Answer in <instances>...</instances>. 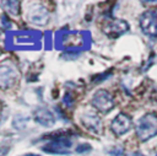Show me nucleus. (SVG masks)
Here are the masks:
<instances>
[{
	"label": "nucleus",
	"mask_w": 157,
	"mask_h": 156,
	"mask_svg": "<svg viewBox=\"0 0 157 156\" xmlns=\"http://www.w3.org/2000/svg\"><path fill=\"white\" fill-rule=\"evenodd\" d=\"M136 136L140 141H147L157 134V115L155 113H147L140 118L136 124Z\"/></svg>",
	"instance_id": "nucleus-1"
},
{
	"label": "nucleus",
	"mask_w": 157,
	"mask_h": 156,
	"mask_svg": "<svg viewBox=\"0 0 157 156\" xmlns=\"http://www.w3.org/2000/svg\"><path fill=\"white\" fill-rule=\"evenodd\" d=\"M18 76H20L18 70L12 63L4 61L0 64V88L1 90L11 88L17 82Z\"/></svg>",
	"instance_id": "nucleus-2"
},
{
	"label": "nucleus",
	"mask_w": 157,
	"mask_h": 156,
	"mask_svg": "<svg viewBox=\"0 0 157 156\" xmlns=\"http://www.w3.org/2000/svg\"><path fill=\"white\" fill-rule=\"evenodd\" d=\"M59 134V133H58ZM52 141L43 146V150L49 154H60V155H66L70 151L71 147V141L69 140L67 135H63L61 133L59 135H52Z\"/></svg>",
	"instance_id": "nucleus-3"
},
{
	"label": "nucleus",
	"mask_w": 157,
	"mask_h": 156,
	"mask_svg": "<svg viewBox=\"0 0 157 156\" xmlns=\"http://www.w3.org/2000/svg\"><path fill=\"white\" fill-rule=\"evenodd\" d=\"M91 104L101 113H108L114 108V99L107 90H97L91 99Z\"/></svg>",
	"instance_id": "nucleus-4"
},
{
	"label": "nucleus",
	"mask_w": 157,
	"mask_h": 156,
	"mask_svg": "<svg viewBox=\"0 0 157 156\" xmlns=\"http://www.w3.org/2000/svg\"><path fill=\"white\" fill-rule=\"evenodd\" d=\"M141 31L153 38H157V9L145 11L140 17Z\"/></svg>",
	"instance_id": "nucleus-5"
},
{
	"label": "nucleus",
	"mask_w": 157,
	"mask_h": 156,
	"mask_svg": "<svg viewBox=\"0 0 157 156\" xmlns=\"http://www.w3.org/2000/svg\"><path fill=\"white\" fill-rule=\"evenodd\" d=\"M102 29H103L104 34L108 36L109 38H118L129 31V25L124 20L110 18L103 25Z\"/></svg>",
	"instance_id": "nucleus-6"
},
{
	"label": "nucleus",
	"mask_w": 157,
	"mask_h": 156,
	"mask_svg": "<svg viewBox=\"0 0 157 156\" xmlns=\"http://www.w3.org/2000/svg\"><path fill=\"white\" fill-rule=\"evenodd\" d=\"M131 127H132V119L125 113H119L110 123V130L117 136H121L126 134L131 129Z\"/></svg>",
	"instance_id": "nucleus-7"
},
{
	"label": "nucleus",
	"mask_w": 157,
	"mask_h": 156,
	"mask_svg": "<svg viewBox=\"0 0 157 156\" xmlns=\"http://www.w3.org/2000/svg\"><path fill=\"white\" fill-rule=\"evenodd\" d=\"M81 123L85 125V128H87L90 131L94 134H99L102 131V120L96 113H83L81 115Z\"/></svg>",
	"instance_id": "nucleus-8"
},
{
	"label": "nucleus",
	"mask_w": 157,
	"mask_h": 156,
	"mask_svg": "<svg viewBox=\"0 0 157 156\" xmlns=\"http://www.w3.org/2000/svg\"><path fill=\"white\" fill-rule=\"evenodd\" d=\"M33 118L36 120V123L43 125V127H52L55 123V117L53 114L52 111H49L45 107L38 108L34 113H33Z\"/></svg>",
	"instance_id": "nucleus-9"
},
{
	"label": "nucleus",
	"mask_w": 157,
	"mask_h": 156,
	"mask_svg": "<svg viewBox=\"0 0 157 156\" xmlns=\"http://www.w3.org/2000/svg\"><path fill=\"white\" fill-rule=\"evenodd\" d=\"M28 20L36 25H44L48 21V11L44 6L38 5L31 10L28 14Z\"/></svg>",
	"instance_id": "nucleus-10"
},
{
	"label": "nucleus",
	"mask_w": 157,
	"mask_h": 156,
	"mask_svg": "<svg viewBox=\"0 0 157 156\" xmlns=\"http://www.w3.org/2000/svg\"><path fill=\"white\" fill-rule=\"evenodd\" d=\"M6 7V10L11 14V15H18V12H20V2L18 1H4L2 2Z\"/></svg>",
	"instance_id": "nucleus-11"
},
{
	"label": "nucleus",
	"mask_w": 157,
	"mask_h": 156,
	"mask_svg": "<svg viewBox=\"0 0 157 156\" xmlns=\"http://www.w3.org/2000/svg\"><path fill=\"white\" fill-rule=\"evenodd\" d=\"M64 103H66L69 107L74 103V98H72L71 93H66V95H65V97H64Z\"/></svg>",
	"instance_id": "nucleus-12"
},
{
	"label": "nucleus",
	"mask_w": 157,
	"mask_h": 156,
	"mask_svg": "<svg viewBox=\"0 0 157 156\" xmlns=\"http://www.w3.org/2000/svg\"><path fill=\"white\" fill-rule=\"evenodd\" d=\"M9 151H10V146H7V145L0 146V156H6Z\"/></svg>",
	"instance_id": "nucleus-13"
},
{
	"label": "nucleus",
	"mask_w": 157,
	"mask_h": 156,
	"mask_svg": "<svg viewBox=\"0 0 157 156\" xmlns=\"http://www.w3.org/2000/svg\"><path fill=\"white\" fill-rule=\"evenodd\" d=\"M86 150H90V146H88V145H86V144H82L81 146H78V147L76 149V151H77V152H82V151H86Z\"/></svg>",
	"instance_id": "nucleus-14"
},
{
	"label": "nucleus",
	"mask_w": 157,
	"mask_h": 156,
	"mask_svg": "<svg viewBox=\"0 0 157 156\" xmlns=\"http://www.w3.org/2000/svg\"><path fill=\"white\" fill-rule=\"evenodd\" d=\"M22 156H39V155H34V154H26V155H22Z\"/></svg>",
	"instance_id": "nucleus-15"
},
{
	"label": "nucleus",
	"mask_w": 157,
	"mask_h": 156,
	"mask_svg": "<svg viewBox=\"0 0 157 156\" xmlns=\"http://www.w3.org/2000/svg\"><path fill=\"white\" fill-rule=\"evenodd\" d=\"M131 156H142V155H140V154H131Z\"/></svg>",
	"instance_id": "nucleus-16"
},
{
	"label": "nucleus",
	"mask_w": 157,
	"mask_h": 156,
	"mask_svg": "<svg viewBox=\"0 0 157 156\" xmlns=\"http://www.w3.org/2000/svg\"><path fill=\"white\" fill-rule=\"evenodd\" d=\"M0 120H1V112H0Z\"/></svg>",
	"instance_id": "nucleus-17"
}]
</instances>
